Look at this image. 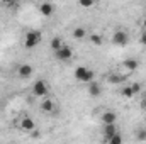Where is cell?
I'll list each match as a JSON object with an SVG mask.
<instances>
[{"mask_svg":"<svg viewBox=\"0 0 146 144\" xmlns=\"http://www.w3.org/2000/svg\"><path fill=\"white\" fill-rule=\"evenodd\" d=\"M41 41H42V34H41V31H37V29H31V31L26 32L24 46H26L27 49H33V48H36V46L41 44Z\"/></svg>","mask_w":146,"mask_h":144,"instance_id":"1","label":"cell"},{"mask_svg":"<svg viewBox=\"0 0 146 144\" xmlns=\"http://www.w3.org/2000/svg\"><path fill=\"white\" fill-rule=\"evenodd\" d=\"M73 76H75V80L83 81V83H87V85H88L90 81H94V71H92L90 68H87V66H76Z\"/></svg>","mask_w":146,"mask_h":144,"instance_id":"2","label":"cell"},{"mask_svg":"<svg viewBox=\"0 0 146 144\" xmlns=\"http://www.w3.org/2000/svg\"><path fill=\"white\" fill-rule=\"evenodd\" d=\"M49 93V88H48V83L44 80H36L34 85H33V95L39 97V98H46Z\"/></svg>","mask_w":146,"mask_h":144,"instance_id":"3","label":"cell"},{"mask_svg":"<svg viewBox=\"0 0 146 144\" xmlns=\"http://www.w3.org/2000/svg\"><path fill=\"white\" fill-rule=\"evenodd\" d=\"M129 42V34L122 29H117L114 34H112V44L115 46H126Z\"/></svg>","mask_w":146,"mask_h":144,"instance_id":"4","label":"cell"},{"mask_svg":"<svg viewBox=\"0 0 146 144\" xmlns=\"http://www.w3.org/2000/svg\"><path fill=\"white\" fill-rule=\"evenodd\" d=\"M54 56H56V59H58V61H68V59H72V58H73V49L70 48V46L63 44V46L54 53Z\"/></svg>","mask_w":146,"mask_h":144,"instance_id":"5","label":"cell"},{"mask_svg":"<svg viewBox=\"0 0 146 144\" xmlns=\"http://www.w3.org/2000/svg\"><path fill=\"white\" fill-rule=\"evenodd\" d=\"M19 127L26 132H33V131H36V122L33 120V117H22L19 120Z\"/></svg>","mask_w":146,"mask_h":144,"instance_id":"6","label":"cell"},{"mask_svg":"<svg viewBox=\"0 0 146 144\" xmlns=\"http://www.w3.org/2000/svg\"><path fill=\"white\" fill-rule=\"evenodd\" d=\"M100 122H102V126L115 124V122H117V114L112 112V110H106V112H102V115H100Z\"/></svg>","mask_w":146,"mask_h":144,"instance_id":"7","label":"cell"},{"mask_svg":"<svg viewBox=\"0 0 146 144\" xmlns=\"http://www.w3.org/2000/svg\"><path fill=\"white\" fill-rule=\"evenodd\" d=\"M87 90H88V95H90L92 98H97V97L102 95V87H100L97 81H90V83L87 85Z\"/></svg>","mask_w":146,"mask_h":144,"instance_id":"8","label":"cell"},{"mask_svg":"<svg viewBox=\"0 0 146 144\" xmlns=\"http://www.w3.org/2000/svg\"><path fill=\"white\" fill-rule=\"evenodd\" d=\"M33 71H34V68H33V65H29V63H24V65H21L19 68H17V75L21 76V78H29V76H33Z\"/></svg>","mask_w":146,"mask_h":144,"instance_id":"9","label":"cell"},{"mask_svg":"<svg viewBox=\"0 0 146 144\" xmlns=\"http://www.w3.org/2000/svg\"><path fill=\"white\" fill-rule=\"evenodd\" d=\"M39 12H41V15L49 17V15H53V14H54V5H53V3H49V2H42V3L39 5Z\"/></svg>","mask_w":146,"mask_h":144,"instance_id":"10","label":"cell"},{"mask_svg":"<svg viewBox=\"0 0 146 144\" xmlns=\"http://www.w3.org/2000/svg\"><path fill=\"white\" fill-rule=\"evenodd\" d=\"M115 134H119V131H117V126L115 124H110V126H104V139L106 141H109L112 136H115Z\"/></svg>","mask_w":146,"mask_h":144,"instance_id":"11","label":"cell"},{"mask_svg":"<svg viewBox=\"0 0 146 144\" xmlns=\"http://www.w3.org/2000/svg\"><path fill=\"white\" fill-rule=\"evenodd\" d=\"M124 68L126 70H129V71H136L138 68H139V61L136 59V58H127V59H124Z\"/></svg>","mask_w":146,"mask_h":144,"instance_id":"12","label":"cell"},{"mask_svg":"<svg viewBox=\"0 0 146 144\" xmlns=\"http://www.w3.org/2000/svg\"><path fill=\"white\" fill-rule=\"evenodd\" d=\"M54 108H56L54 102H53L51 98H48V97H46V98L41 102V110H42V112H46V114H51Z\"/></svg>","mask_w":146,"mask_h":144,"instance_id":"13","label":"cell"},{"mask_svg":"<svg viewBox=\"0 0 146 144\" xmlns=\"http://www.w3.org/2000/svg\"><path fill=\"white\" fill-rule=\"evenodd\" d=\"M73 39H76V41H82V39H85L87 37V29L85 27H82V26H78V27H75L72 32Z\"/></svg>","mask_w":146,"mask_h":144,"instance_id":"14","label":"cell"},{"mask_svg":"<svg viewBox=\"0 0 146 144\" xmlns=\"http://www.w3.org/2000/svg\"><path fill=\"white\" fill-rule=\"evenodd\" d=\"M88 41H90L94 46H102L104 37L100 36V34H97V32H94V34H90V36H88Z\"/></svg>","mask_w":146,"mask_h":144,"instance_id":"15","label":"cell"},{"mask_svg":"<svg viewBox=\"0 0 146 144\" xmlns=\"http://www.w3.org/2000/svg\"><path fill=\"white\" fill-rule=\"evenodd\" d=\"M49 44H51V49L56 53V51L63 46V39H61V37H58V36H54L53 39H51V42H49Z\"/></svg>","mask_w":146,"mask_h":144,"instance_id":"16","label":"cell"},{"mask_svg":"<svg viewBox=\"0 0 146 144\" xmlns=\"http://www.w3.org/2000/svg\"><path fill=\"white\" fill-rule=\"evenodd\" d=\"M121 95H122L124 98H133V97H134V92H133L131 85H126V87H122V90H121Z\"/></svg>","mask_w":146,"mask_h":144,"instance_id":"17","label":"cell"},{"mask_svg":"<svg viewBox=\"0 0 146 144\" xmlns=\"http://www.w3.org/2000/svg\"><path fill=\"white\" fill-rule=\"evenodd\" d=\"M122 80H124V78H122L121 75H117V73H112V75H109V78H107V81H109V83H114V85H115V83H121Z\"/></svg>","mask_w":146,"mask_h":144,"instance_id":"18","label":"cell"},{"mask_svg":"<svg viewBox=\"0 0 146 144\" xmlns=\"http://www.w3.org/2000/svg\"><path fill=\"white\" fill-rule=\"evenodd\" d=\"M107 144H122V136L121 134H115V136H112L109 141H106Z\"/></svg>","mask_w":146,"mask_h":144,"instance_id":"19","label":"cell"},{"mask_svg":"<svg viewBox=\"0 0 146 144\" xmlns=\"http://www.w3.org/2000/svg\"><path fill=\"white\" fill-rule=\"evenodd\" d=\"M78 5H80V7H83V9H90V7H94V5H95V2H94V0H80V2H78Z\"/></svg>","mask_w":146,"mask_h":144,"instance_id":"20","label":"cell"},{"mask_svg":"<svg viewBox=\"0 0 146 144\" xmlns=\"http://www.w3.org/2000/svg\"><path fill=\"white\" fill-rule=\"evenodd\" d=\"M136 139L138 141H146V129H138L136 131Z\"/></svg>","mask_w":146,"mask_h":144,"instance_id":"21","label":"cell"},{"mask_svg":"<svg viewBox=\"0 0 146 144\" xmlns=\"http://www.w3.org/2000/svg\"><path fill=\"white\" fill-rule=\"evenodd\" d=\"M131 88H133V92H134V95L141 92V85H139V83H134V85H131Z\"/></svg>","mask_w":146,"mask_h":144,"instance_id":"22","label":"cell"},{"mask_svg":"<svg viewBox=\"0 0 146 144\" xmlns=\"http://www.w3.org/2000/svg\"><path fill=\"white\" fill-rule=\"evenodd\" d=\"M139 42H141L143 46H146V32H143V34L139 36Z\"/></svg>","mask_w":146,"mask_h":144,"instance_id":"23","label":"cell"},{"mask_svg":"<svg viewBox=\"0 0 146 144\" xmlns=\"http://www.w3.org/2000/svg\"><path fill=\"white\" fill-rule=\"evenodd\" d=\"M141 107H143V110H145V112H146V98H145V100H143V102H141Z\"/></svg>","mask_w":146,"mask_h":144,"instance_id":"24","label":"cell"},{"mask_svg":"<svg viewBox=\"0 0 146 144\" xmlns=\"http://www.w3.org/2000/svg\"><path fill=\"white\" fill-rule=\"evenodd\" d=\"M143 29H145V32H146V19L143 20Z\"/></svg>","mask_w":146,"mask_h":144,"instance_id":"25","label":"cell"}]
</instances>
